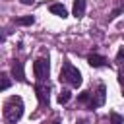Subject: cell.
<instances>
[{
	"instance_id": "obj_15",
	"label": "cell",
	"mask_w": 124,
	"mask_h": 124,
	"mask_svg": "<svg viewBox=\"0 0 124 124\" xmlns=\"http://www.w3.org/2000/svg\"><path fill=\"white\" fill-rule=\"evenodd\" d=\"M118 81H120V85L124 87V68H122V70L118 72Z\"/></svg>"
},
{
	"instance_id": "obj_2",
	"label": "cell",
	"mask_w": 124,
	"mask_h": 124,
	"mask_svg": "<svg viewBox=\"0 0 124 124\" xmlns=\"http://www.w3.org/2000/svg\"><path fill=\"white\" fill-rule=\"evenodd\" d=\"M60 81H66L72 87H79L81 85V74H79V70L74 64L64 62L62 64V70H60Z\"/></svg>"
},
{
	"instance_id": "obj_1",
	"label": "cell",
	"mask_w": 124,
	"mask_h": 124,
	"mask_svg": "<svg viewBox=\"0 0 124 124\" xmlns=\"http://www.w3.org/2000/svg\"><path fill=\"white\" fill-rule=\"evenodd\" d=\"M23 114V101L21 97H10L6 103H4V118L8 124H16Z\"/></svg>"
},
{
	"instance_id": "obj_17",
	"label": "cell",
	"mask_w": 124,
	"mask_h": 124,
	"mask_svg": "<svg viewBox=\"0 0 124 124\" xmlns=\"http://www.w3.org/2000/svg\"><path fill=\"white\" fill-rule=\"evenodd\" d=\"M21 2H23V4H33L35 0H21Z\"/></svg>"
},
{
	"instance_id": "obj_10",
	"label": "cell",
	"mask_w": 124,
	"mask_h": 124,
	"mask_svg": "<svg viewBox=\"0 0 124 124\" xmlns=\"http://www.w3.org/2000/svg\"><path fill=\"white\" fill-rule=\"evenodd\" d=\"M10 85H12V79L8 78V74H6V72H0V91L8 89Z\"/></svg>"
},
{
	"instance_id": "obj_12",
	"label": "cell",
	"mask_w": 124,
	"mask_h": 124,
	"mask_svg": "<svg viewBox=\"0 0 124 124\" xmlns=\"http://www.w3.org/2000/svg\"><path fill=\"white\" fill-rule=\"evenodd\" d=\"M33 21H35V17H33V16H27V17H17V19H16V23H17V25H31Z\"/></svg>"
},
{
	"instance_id": "obj_7",
	"label": "cell",
	"mask_w": 124,
	"mask_h": 124,
	"mask_svg": "<svg viewBox=\"0 0 124 124\" xmlns=\"http://www.w3.org/2000/svg\"><path fill=\"white\" fill-rule=\"evenodd\" d=\"M87 62H89V66H93V68H103V66H107V58L101 56V54H89V56H87Z\"/></svg>"
},
{
	"instance_id": "obj_9",
	"label": "cell",
	"mask_w": 124,
	"mask_h": 124,
	"mask_svg": "<svg viewBox=\"0 0 124 124\" xmlns=\"http://www.w3.org/2000/svg\"><path fill=\"white\" fill-rule=\"evenodd\" d=\"M52 14H56V16H60V17H66L68 16V12H66V8L62 6V4H50V8H48Z\"/></svg>"
},
{
	"instance_id": "obj_13",
	"label": "cell",
	"mask_w": 124,
	"mask_h": 124,
	"mask_svg": "<svg viewBox=\"0 0 124 124\" xmlns=\"http://www.w3.org/2000/svg\"><path fill=\"white\" fill-rule=\"evenodd\" d=\"M78 101H79V103H87V105H89V103H91V91H83V93L78 97Z\"/></svg>"
},
{
	"instance_id": "obj_18",
	"label": "cell",
	"mask_w": 124,
	"mask_h": 124,
	"mask_svg": "<svg viewBox=\"0 0 124 124\" xmlns=\"http://www.w3.org/2000/svg\"><path fill=\"white\" fill-rule=\"evenodd\" d=\"M0 41H4V35H2V33H0Z\"/></svg>"
},
{
	"instance_id": "obj_19",
	"label": "cell",
	"mask_w": 124,
	"mask_h": 124,
	"mask_svg": "<svg viewBox=\"0 0 124 124\" xmlns=\"http://www.w3.org/2000/svg\"><path fill=\"white\" fill-rule=\"evenodd\" d=\"M79 124H87V120H81V122H79Z\"/></svg>"
},
{
	"instance_id": "obj_5",
	"label": "cell",
	"mask_w": 124,
	"mask_h": 124,
	"mask_svg": "<svg viewBox=\"0 0 124 124\" xmlns=\"http://www.w3.org/2000/svg\"><path fill=\"white\" fill-rule=\"evenodd\" d=\"M105 93H107V87L101 83V85L97 87V97H95V99L91 97V103H89L87 107H89V108H97V107H101V105L105 103Z\"/></svg>"
},
{
	"instance_id": "obj_14",
	"label": "cell",
	"mask_w": 124,
	"mask_h": 124,
	"mask_svg": "<svg viewBox=\"0 0 124 124\" xmlns=\"http://www.w3.org/2000/svg\"><path fill=\"white\" fill-rule=\"evenodd\" d=\"M110 122H112V124H124V118H122L118 112H110Z\"/></svg>"
},
{
	"instance_id": "obj_8",
	"label": "cell",
	"mask_w": 124,
	"mask_h": 124,
	"mask_svg": "<svg viewBox=\"0 0 124 124\" xmlns=\"http://www.w3.org/2000/svg\"><path fill=\"white\" fill-rule=\"evenodd\" d=\"M85 14V0H74V16L81 17Z\"/></svg>"
},
{
	"instance_id": "obj_11",
	"label": "cell",
	"mask_w": 124,
	"mask_h": 124,
	"mask_svg": "<svg viewBox=\"0 0 124 124\" xmlns=\"http://www.w3.org/2000/svg\"><path fill=\"white\" fill-rule=\"evenodd\" d=\"M70 99H72V93H70L68 89H62V91L58 93V103H60V105H66Z\"/></svg>"
},
{
	"instance_id": "obj_16",
	"label": "cell",
	"mask_w": 124,
	"mask_h": 124,
	"mask_svg": "<svg viewBox=\"0 0 124 124\" xmlns=\"http://www.w3.org/2000/svg\"><path fill=\"white\" fill-rule=\"evenodd\" d=\"M122 58H124V46H122V48L118 50V54H116V60H118V62H120Z\"/></svg>"
},
{
	"instance_id": "obj_20",
	"label": "cell",
	"mask_w": 124,
	"mask_h": 124,
	"mask_svg": "<svg viewBox=\"0 0 124 124\" xmlns=\"http://www.w3.org/2000/svg\"><path fill=\"white\" fill-rule=\"evenodd\" d=\"M54 124H60V122H54Z\"/></svg>"
},
{
	"instance_id": "obj_3",
	"label": "cell",
	"mask_w": 124,
	"mask_h": 124,
	"mask_svg": "<svg viewBox=\"0 0 124 124\" xmlns=\"http://www.w3.org/2000/svg\"><path fill=\"white\" fill-rule=\"evenodd\" d=\"M33 72H35V78H37V81H46V78H48V72H50L48 58H37V60L33 62Z\"/></svg>"
},
{
	"instance_id": "obj_6",
	"label": "cell",
	"mask_w": 124,
	"mask_h": 124,
	"mask_svg": "<svg viewBox=\"0 0 124 124\" xmlns=\"http://www.w3.org/2000/svg\"><path fill=\"white\" fill-rule=\"evenodd\" d=\"M12 76H14L17 81H25V74H23V62H19V60H14V62H12Z\"/></svg>"
},
{
	"instance_id": "obj_4",
	"label": "cell",
	"mask_w": 124,
	"mask_h": 124,
	"mask_svg": "<svg viewBox=\"0 0 124 124\" xmlns=\"http://www.w3.org/2000/svg\"><path fill=\"white\" fill-rule=\"evenodd\" d=\"M48 91H50V87H48L45 81H39V83L35 85L37 99H39V103H41L43 107H48Z\"/></svg>"
}]
</instances>
